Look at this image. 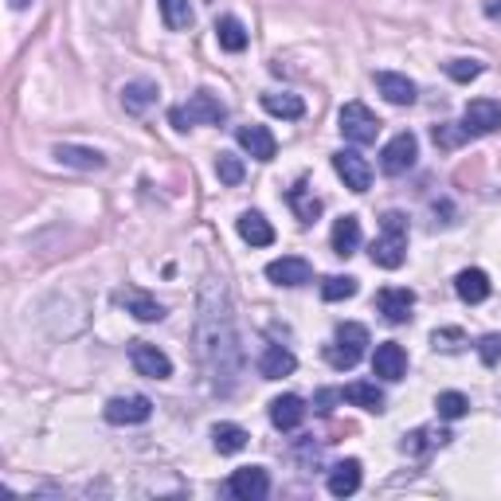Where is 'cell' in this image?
Here are the masks:
<instances>
[{"mask_svg":"<svg viewBox=\"0 0 501 501\" xmlns=\"http://www.w3.org/2000/svg\"><path fill=\"white\" fill-rule=\"evenodd\" d=\"M196 357H200L208 380L228 392L240 380L243 349H240V329H235L228 286L220 279H204L200 286V306H196Z\"/></svg>","mask_w":501,"mask_h":501,"instance_id":"cell-1","label":"cell"},{"mask_svg":"<svg viewBox=\"0 0 501 501\" xmlns=\"http://www.w3.org/2000/svg\"><path fill=\"white\" fill-rule=\"evenodd\" d=\"M368 255H373V262L384 271L404 267V259H407V216L404 212H384L380 235L373 240V247H368Z\"/></svg>","mask_w":501,"mask_h":501,"instance_id":"cell-2","label":"cell"},{"mask_svg":"<svg viewBox=\"0 0 501 501\" xmlns=\"http://www.w3.org/2000/svg\"><path fill=\"white\" fill-rule=\"evenodd\" d=\"M228 118V107L212 95V90H196V95L184 102V107L169 110V122L173 129H192V126H220Z\"/></svg>","mask_w":501,"mask_h":501,"instance_id":"cell-3","label":"cell"},{"mask_svg":"<svg viewBox=\"0 0 501 501\" xmlns=\"http://www.w3.org/2000/svg\"><path fill=\"white\" fill-rule=\"evenodd\" d=\"M364 349H368V329L357 322H345V325H337L333 341L325 345V357L333 368H353L364 357Z\"/></svg>","mask_w":501,"mask_h":501,"instance_id":"cell-4","label":"cell"},{"mask_svg":"<svg viewBox=\"0 0 501 501\" xmlns=\"http://www.w3.org/2000/svg\"><path fill=\"white\" fill-rule=\"evenodd\" d=\"M337 129L345 134L353 145H373L380 134V118L364 107V102H345L337 114Z\"/></svg>","mask_w":501,"mask_h":501,"instance_id":"cell-5","label":"cell"},{"mask_svg":"<svg viewBox=\"0 0 501 501\" xmlns=\"http://www.w3.org/2000/svg\"><path fill=\"white\" fill-rule=\"evenodd\" d=\"M415 157H419V141H415V134H395L388 145H384V153H380V169H384L388 177H400V173H407V169L415 165Z\"/></svg>","mask_w":501,"mask_h":501,"instance_id":"cell-6","label":"cell"},{"mask_svg":"<svg viewBox=\"0 0 501 501\" xmlns=\"http://www.w3.org/2000/svg\"><path fill=\"white\" fill-rule=\"evenodd\" d=\"M333 169H337V177L345 180V189H353V192H368V189H373V165H368L357 149L333 153Z\"/></svg>","mask_w":501,"mask_h":501,"instance_id":"cell-7","label":"cell"},{"mask_svg":"<svg viewBox=\"0 0 501 501\" xmlns=\"http://www.w3.org/2000/svg\"><path fill=\"white\" fill-rule=\"evenodd\" d=\"M463 126L470 129V138L497 134V129H501V102H494V98H474V102H466Z\"/></svg>","mask_w":501,"mask_h":501,"instance_id":"cell-8","label":"cell"},{"mask_svg":"<svg viewBox=\"0 0 501 501\" xmlns=\"http://www.w3.org/2000/svg\"><path fill=\"white\" fill-rule=\"evenodd\" d=\"M149 415H153L149 395H114L107 404V419L114 427H134V424H145Z\"/></svg>","mask_w":501,"mask_h":501,"instance_id":"cell-9","label":"cell"},{"mask_svg":"<svg viewBox=\"0 0 501 501\" xmlns=\"http://www.w3.org/2000/svg\"><path fill=\"white\" fill-rule=\"evenodd\" d=\"M129 361H134L138 376H149V380H169V376H173V361H169L157 345H149V341H134V345H129Z\"/></svg>","mask_w":501,"mask_h":501,"instance_id":"cell-10","label":"cell"},{"mask_svg":"<svg viewBox=\"0 0 501 501\" xmlns=\"http://www.w3.org/2000/svg\"><path fill=\"white\" fill-rule=\"evenodd\" d=\"M228 490H231V497H240V501H262L271 494V474L262 466H243V470H235L228 478Z\"/></svg>","mask_w":501,"mask_h":501,"instance_id":"cell-11","label":"cell"},{"mask_svg":"<svg viewBox=\"0 0 501 501\" xmlns=\"http://www.w3.org/2000/svg\"><path fill=\"white\" fill-rule=\"evenodd\" d=\"M376 306H380V313H384V322L407 325L412 322V310H415V294L407 286H384L376 294Z\"/></svg>","mask_w":501,"mask_h":501,"instance_id":"cell-12","label":"cell"},{"mask_svg":"<svg viewBox=\"0 0 501 501\" xmlns=\"http://www.w3.org/2000/svg\"><path fill=\"white\" fill-rule=\"evenodd\" d=\"M267 279L274 286H306L313 279V267L306 259H298V255H282V259L267 262Z\"/></svg>","mask_w":501,"mask_h":501,"instance_id":"cell-13","label":"cell"},{"mask_svg":"<svg viewBox=\"0 0 501 501\" xmlns=\"http://www.w3.org/2000/svg\"><path fill=\"white\" fill-rule=\"evenodd\" d=\"M373 373H376L380 380H404V376H407V353H404V345H395V341L376 345V353H373Z\"/></svg>","mask_w":501,"mask_h":501,"instance_id":"cell-14","label":"cell"},{"mask_svg":"<svg viewBox=\"0 0 501 501\" xmlns=\"http://www.w3.org/2000/svg\"><path fill=\"white\" fill-rule=\"evenodd\" d=\"M306 400L302 395H279V400H271V424L279 431H298L302 419H306Z\"/></svg>","mask_w":501,"mask_h":501,"instance_id":"cell-15","label":"cell"},{"mask_svg":"<svg viewBox=\"0 0 501 501\" xmlns=\"http://www.w3.org/2000/svg\"><path fill=\"white\" fill-rule=\"evenodd\" d=\"M235 138H240V145L255 157V161H274V153H279V141H274V134L267 126H243Z\"/></svg>","mask_w":501,"mask_h":501,"instance_id":"cell-16","label":"cell"},{"mask_svg":"<svg viewBox=\"0 0 501 501\" xmlns=\"http://www.w3.org/2000/svg\"><path fill=\"white\" fill-rule=\"evenodd\" d=\"M56 161L67 169H83V173H98L107 169V157L98 149H87V145H56Z\"/></svg>","mask_w":501,"mask_h":501,"instance_id":"cell-17","label":"cell"},{"mask_svg":"<svg viewBox=\"0 0 501 501\" xmlns=\"http://www.w3.org/2000/svg\"><path fill=\"white\" fill-rule=\"evenodd\" d=\"M376 90L392 102V107H412V102H415V83L407 75H395V71H380L376 75Z\"/></svg>","mask_w":501,"mask_h":501,"instance_id":"cell-18","label":"cell"},{"mask_svg":"<svg viewBox=\"0 0 501 501\" xmlns=\"http://www.w3.org/2000/svg\"><path fill=\"white\" fill-rule=\"evenodd\" d=\"M298 368V357L290 349H282V345H271V349H262V357H259V373H262V380H282V376H290Z\"/></svg>","mask_w":501,"mask_h":501,"instance_id":"cell-19","label":"cell"},{"mask_svg":"<svg viewBox=\"0 0 501 501\" xmlns=\"http://www.w3.org/2000/svg\"><path fill=\"white\" fill-rule=\"evenodd\" d=\"M341 400H349L353 407H364V412H384V392H380L373 380H353L349 388H341Z\"/></svg>","mask_w":501,"mask_h":501,"instance_id":"cell-20","label":"cell"},{"mask_svg":"<svg viewBox=\"0 0 501 501\" xmlns=\"http://www.w3.org/2000/svg\"><path fill=\"white\" fill-rule=\"evenodd\" d=\"M455 290H458V298H463V302L478 306V302L490 298V290H494V286H490V274L478 271V267H470V271H463V274L455 279Z\"/></svg>","mask_w":501,"mask_h":501,"instance_id":"cell-21","label":"cell"},{"mask_svg":"<svg viewBox=\"0 0 501 501\" xmlns=\"http://www.w3.org/2000/svg\"><path fill=\"white\" fill-rule=\"evenodd\" d=\"M361 490V463L357 458H345V463H337L329 470V494L333 497H349Z\"/></svg>","mask_w":501,"mask_h":501,"instance_id":"cell-22","label":"cell"},{"mask_svg":"<svg viewBox=\"0 0 501 501\" xmlns=\"http://www.w3.org/2000/svg\"><path fill=\"white\" fill-rule=\"evenodd\" d=\"M329 243H333V255L349 259L353 250L361 247V220L357 216H341L333 223V235H329Z\"/></svg>","mask_w":501,"mask_h":501,"instance_id":"cell-23","label":"cell"},{"mask_svg":"<svg viewBox=\"0 0 501 501\" xmlns=\"http://www.w3.org/2000/svg\"><path fill=\"white\" fill-rule=\"evenodd\" d=\"M235 228H240V235L250 247H271L274 243V228L262 212H243L240 220H235Z\"/></svg>","mask_w":501,"mask_h":501,"instance_id":"cell-24","label":"cell"},{"mask_svg":"<svg viewBox=\"0 0 501 501\" xmlns=\"http://www.w3.org/2000/svg\"><path fill=\"white\" fill-rule=\"evenodd\" d=\"M118 302H122V306L134 313L138 322H161L165 318V306L157 298H149V294H141V290H122V294H118Z\"/></svg>","mask_w":501,"mask_h":501,"instance_id":"cell-25","label":"cell"},{"mask_svg":"<svg viewBox=\"0 0 501 501\" xmlns=\"http://www.w3.org/2000/svg\"><path fill=\"white\" fill-rule=\"evenodd\" d=\"M157 83H149V78H134V83H126L122 87V107L129 110V114H145L157 102Z\"/></svg>","mask_w":501,"mask_h":501,"instance_id":"cell-26","label":"cell"},{"mask_svg":"<svg viewBox=\"0 0 501 501\" xmlns=\"http://www.w3.org/2000/svg\"><path fill=\"white\" fill-rule=\"evenodd\" d=\"M216 39H220V47L223 51H240L247 47V28H243V20H235V16H220L216 20Z\"/></svg>","mask_w":501,"mask_h":501,"instance_id":"cell-27","label":"cell"},{"mask_svg":"<svg viewBox=\"0 0 501 501\" xmlns=\"http://www.w3.org/2000/svg\"><path fill=\"white\" fill-rule=\"evenodd\" d=\"M212 446L220 455H240L247 446V431L240 424H216L212 427Z\"/></svg>","mask_w":501,"mask_h":501,"instance_id":"cell-28","label":"cell"},{"mask_svg":"<svg viewBox=\"0 0 501 501\" xmlns=\"http://www.w3.org/2000/svg\"><path fill=\"white\" fill-rule=\"evenodd\" d=\"M286 200H290V208H294V216L302 220V223H313V220H318L322 216V200H318V196H310L306 192V184H294V189H290L286 192Z\"/></svg>","mask_w":501,"mask_h":501,"instance_id":"cell-29","label":"cell"},{"mask_svg":"<svg viewBox=\"0 0 501 501\" xmlns=\"http://www.w3.org/2000/svg\"><path fill=\"white\" fill-rule=\"evenodd\" d=\"M262 110L274 118H286V122H298V118L306 114V102L298 95H262Z\"/></svg>","mask_w":501,"mask_h":501,"instance_id":"cell-30","label":"cell"},{"mask_svg":"<svg viewBox=\"0 0 501 501\" xmlns=\"http://www.w3.org/2000/svg\"><path fill=\"white\" fill-rule=\"evenodd\" d=\"M157 5H161V16H165L169 32L192 28V5H189V0H157Z\"/></svg>","mask_w":501,"mask_h":501,"instance_id":"cell-31","label":"cell"},{"mask_svg":"<svg viewBox=\"0 0 501 501\" xmlns=\"http://www.w3.org/2000/svg\"><path fill=\"white\" fill-rule=\"evenodd\" d=\"M470 138V129L463 126V122H443V126H435L431 129V141L439 145V149H458Z\"/></svg>","mask_w":501,"mask_h":501,"instance_id":"cell-32","label":"cell"},{"mask_svg":"<svg viewBox=\"0 0 501 501\" xmlns=\"http://www.w3.org/2000/svg\"><path fill=\"white\" fill-rule=\"evenodd\" d=\"M243 161L235 153H220L216 157V177H220V184H228V189H235V184H243Z\"/></svg>","mask_w":501,"mask_h":501,"instance_id":"cell-33","label":"cell"},{"mask_svg":"<svg viewBox=\"0 0 501 501\" xmlns=\"http://www.w3.org/2000/svg\"><path fill=\"white\" fill-rule=\"evenodd\" d=\"M357 279H349V274H333V279H325L322 282V298L325 302H345V298H353L357 294Z\"/></svg>","mask_w":501,"mask_h":501,"instance_id":"cell-34","label":"cell"},{"mask_svg":"<svg viewBox=\"0 0 501 501\" xmlns=\"http://www.w3.org/2000/svg\"><path fill=\"white\" fill-rule=\"evenodd\" d=\"M435 407H439L443 419H463L470 412V400H466L463 392H443L439 400H435Z\"/></svg>","mask_w":501,"mask_h":501,"instance_id":"cell-35","label":"cell"},{"mask_svg":"<svg viewBox=\"0 0 501 501\" xmlns=\"http://www.w3.org/2000/svg\"><path fill=\"white\" fill-rule=\"evenodd\" d=\"M431 345L443 349V353H458V349L466 345V333H463V329H435V333H431Z\"/></svg>","mask_w":501,"mask_h":501,"instance_id":"cell-36","label":"cell"},{"mask_svg":"<svg viewBox=\"0 0 501 501\" xmlns=\"http://www.w3.org/2000/svg\"><path fill=\"white\" fill-rule=\"evenodd\" d=\"M446 75H451L455 83H470V78L482 75V63L478 59H451L446 63Z\"/></svg>","mask_w":501,"mask_h":501,"instance_id":"cell-37","label":"cell"},{"mask_svg":"<svg viewBox=\"0 0 501 501\" xmlns=\"http://www.w3.org/2000/svg\"><path fill=\"white\" fill-rule=\"evenodd\" d=\"M478 353H482V364H497L501 361V337L497 333H486L478 341Z\"/></svg>","mask_w":501,"mask_h":501,"instance_id":"cell-38","label":"cell"},{"mask_svg":"<svg viewBox=\"0 0 501 501\" xmlns=\"http://www.w3.org/2000/svg\"><path fill=\"white\" fill-rule=\"evenodd\" d=\"M333 400H341V392H322L318 395V412H333V407H329Z\"/></svg>","mask_w":501,"mask_h":501,"instance_id":"cell-39","label":"cell"},{"mask_svg":"<svg viewBox=\"0 0 501 501\" xmlns=\"http://www.w3.org/2000/svg\"><path fill=\"white\" fill-rule=\"evenodd\" d=\"M486 16H490V20H501V0H490V5H486Z\"/></svg>","mask_w":501,"mask_h":501,"instance_id":"cell-40","label":"cell"},{"mask_svg":"<svg viewBox=\"0 0 501 501\" xmlns=\"http://www.w3.org/2000/svg\"><path fill=\"white\" fill-rule=\"evenodd\" d=\"M28 5H32V0H12V8H16V12H24Z\"/></svg>","mask_w":501,"mask_h":501,"instance_id":"cell-41","label":"cell"}]
</instances>
